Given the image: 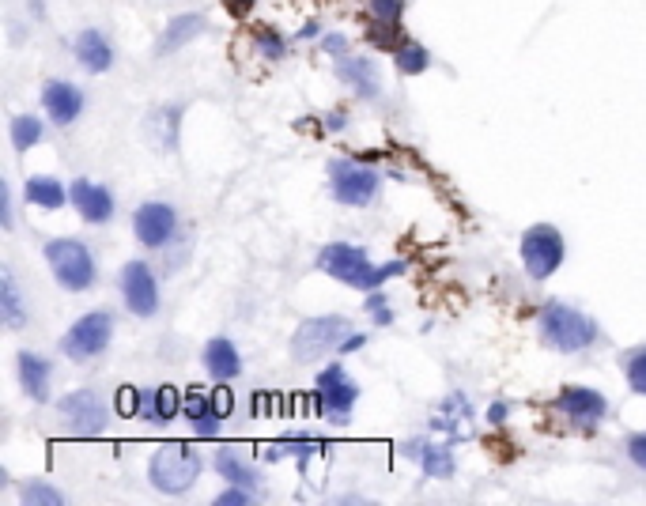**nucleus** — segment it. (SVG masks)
Wrapping results in <instances>:
<instances>
[{
  "label": "nucleus",
  "mask_w": 646,
  "mask_h": 506,
  "mask_svg": "<svg viewBox=\"0 0 646 506\" xmlns=\"http://www.w3.org/2000/svg\"><path fill=\"white\" fill-rule=\"evenodd\" d=\"M152 484L163 495H182L197 484V476H201V457L193 454V446L186 442H167V446H159L152 457Z\"/></svg>",
  "instance_id": "3"
},
{
  "label": "nucleus",
  "mask_w": 646,
  "mask_h": 506,
  "mask_svg": "<svg viewBox=\"0 0 646 506\" xmlns=\"http://www.w3.org/2000/svg\"><path fill=\"white\" fill-rule=\"evenodd\" d=\"M42 106H46L53 125H72L84 110V91L76 84H65V80H53L42 91Z\"/></svg>",
  "instance_id": "15"
},
{
  "label": "nucleus",
  "mask_w": 646,
  "mask_h": 506,
  "mask_svg": "<svg viewBox=\"0 0 646 506\" xmlns=\"http://www.w3.org/2000/svg\"><path fill=\"white\" fill-rule=\"evenodd\" d=\"M318 269H322L325 276H337L340 284L359 287V291H374V287L386 284L390 276H405L408 265H405V261H390V265L374 269L371 257L359 250V246L333 242V246H325V250L318 253Z\"/></svg>",
  "instance_id": "1"
},
{
  "label": "nucleus",
  "mask_w": 646,
  "mask_h": 506,
  "mask_svg": "<svg viewBox=\"0 0 646 506\" xmlns=\"http://www.w3.org/2000/svg\"><path fill=\"white\" fill-rule=\"evenodd\" d=\"M348 333H352V329H348V318L303 321V325L295 329V337H291V359H295V363H314V359L329 355L333 348H340Z\"/></svg>",
  "instance_id": "5"
},
{
  "label": "nucleus",
  "mask_w": 646,
  "mask_h": 506,
  "mask_svg": "<svg viewBox=\"0 0 646 506\" xmlns=\"http://www.w3.org/2000/svg\"><path fill=\"white\" fill-rule=\"evenodd\" d=\"M121 295H125V306L136 318H152L159 310V284H155L152 269L144 261H129L121 269Z\"/></svg>",
  "instance_id": "11"
},
{
  "label": "nucleus",
  "mask_w": 646,
  "mask_h": 506,
  "mask_svg": "<svg viewBox=\"0 0 646 506\" xmlns=\"http://www.w3.org/2000/svg\"><path fill=\"white\" fill-rule=\"evenodd\" d=\"M216 473L231 484V488H246V491H254L257 484H261V476H257V469L254 465H246V461H238L235 454H220L216 457Z\"/></svg>",
  "instance_id": "25"
},
{
  "label": "nucleus",
  "mask_w": 646,
  "mask_h": 506,
  "mask_svg": "<svg viewBox=\"0 0 646 506\" xmlns=\"http://www.w3.org/2000/svg\"><path fill=\"white\" fill-rule=\"evenodd\" d=\"M68 201L76 204V212H80L87 223H106L114 216V197H110V189L99 186V182H87V178L72 182Z\"/></svg>",
  "instance_id": "14"
},
{
  "label": "nucleus",
  "mask_w": 646,
  "mask_h": 506,
  "mask_svg": "<svg viewBox=\"0 0 646 506\" xmlns=\"http://www.w3.org/2000/svg\"><path fill=\"white\" fill-rule=\"evenodd\" d=\"M216 503L220 506H246V503H254V495H250L246 488H235V491H223Z\"/></svg>",
  "instance_id": "38"
},
{
  "label": "nucleus",
  "mask_w": 646,
  "mask_h": 506,
  "mask_svg": "<svg viewBox=\"0 0 646 506\" xmlns=\"http://www.w3.org/2000/svg\"><path fill=\"white\" fill-rule=\"evenodd\" d=\"M114 408H118L121 416H136L140 412V393L136 389H118V401H114Z\"/></svg>",
  "instance_id": "36"
},
{
  "label": "nucleus",
  "mask_w": 646,
  "mask_h": 506,
  "mask_svg": "<svg viewBox=\"0 0 646 506\" xmlns=\"http://www.w3.org/2000/svg\"><path fill=\"white\" fill-rule=\"evenodd\" d=\"M367 310L374 314L378 325H386V321H390V310H386V299H382V295H371V299H367Z\"/></svg>",
  "instance_id": "39"
},
{
  "label": "nucleus",
  "mask_w": 646,
  "mask_h": 506,
  "mask_svg": "<svg viewBox=\"0 0 646 506\" xmlns=\"http://www.w3.org/2000/svg\"><path fill=\"white\" fill-rule=\"evenodd\" d=\"M110 337H114V318L102 314V310H95V314H84V318L68 329L61 348H65V355L72 363H91L95 355L106 352Z\"/></svg>",
  "instance_id": "6"
},
{
  "label": "nucleus",
  "mask_w": 646,
  "mask_h": 506,
  "mask_svg": "<svg viewBox=\"0 0 646 506\" xmlns=\"http://www.w3.org/2000/svg\"><path fill=\"white\" fill-rule=\"evenodd\" d=\"M363 340H367V337H356V333H348V337H344V344H340V352H356Z\"/></svg>",
  "instance_id": "44"
},
{
  "label": "nucleus",
  "mask_w": 646,
  "mask_h": 506,
  "mask_svg": "<svg viewBox=\"0 0 646 506\" xmlns=\"http://www.w3.org/2000/svg\"><path fill=\"white\" fill-rule=\"evenodd\" d=\"M38 140H42V121L38 118L23 114V118L12 121V148H16V152H31Z\"/></svg>",
  "instance_id": "28"
},
{
  "label": "nucleus",
  "mask_w": 646,
  "mask_h": 506,
  "mask_svg": "<svg viewBox=\"0 0 646 506\" xmlns=\"http://www.w3.org/2000/svg\"><path fill=\"white\" fill-rule=\"evenodd\" d=\"M182 412V397L174 386H159V389H144L140 393V420L148 423H170L174 416Z\"/></svg>",
  "instance_id": "17"
},
{
  "label": "nucleus",
  "mask_w": 646,
  "mask_h": 506,
  "mask_svg": "<svg viewBox=\"0 0 646 506\" xmlns=\"http://www.w3.org/2000/svg\"><path fill=\"white\" fill-rule=\"evenodd\" d=\"M19 386L31 401H50V363L34 352H19Z\"/></svg>",
  "instance_id": "18"
},
{
  "label": "nucleus",
  "mask_w": 646,
  "mask_h": 506,
  "mask_svg": "<svg viewBox=\"0 0 646 506\" xmlns=\"http://www.w3.org/2000/svg\"><path fill=\"white\" fill-rule=\"evenodd\" d=\"M254 4L257 0H223V8H227V12H231V16H250V12H254Z\"/></svg>",
  "instance_id": "41"
},
{
  "label": "nucleus",
  "mask_w": 646,
  "mask_h": 506,
  "mask_svg": "<svg viewBox=\"0 0 646 506\" xmlns=\"http://www.w3.org/2000/svg\"><path fill=\"white\" fill-rule=\"evenodd\" d=\"M563 261V235L548 223H537L522 235V265L533 280H548Z\"/></svg>",
  "instance_id": "7"
},
{
  "label": "nucleus",
  "mask_w": 646,
  "mask_h": 506,
  "mask_svg": "<svg viewBox=\"0 0 646 506\" xmlns=\"http://www.w3.org/2000/svg\"><path fill=\"white\" fill-rule=\"evenodd\" d=\"M356 401H359V386L348 378V371L340 363H333L329 371L318 374V405H322L325 420L344 423Z\"/></svg>",
  "instance_id": "9"
},
{
  "label": "nucleus",
  "mask_w": 646,
  "mask_h": 506,
  "mask_svg": "<svg viewBox=\"0 0 646 506\" xmlns=\"http://www.w3.org/2000/svg\"><path fill=\"white\" fill-rule=\"evenodd\" d=\"M473 420V408H469V401L461 397V393H454V397H446V405H442V416H435V431H446V435H465V427L461 423Z\"/></svg>",
  "instance_id": "26"
},
{
  "label": "nucleus",
  "mask_w": 646,
  "mask_h": 506,
  "mask_svg": "<svg viewBox=\"0 0 646 506\" xmlns=\"http://www.w3.org/2000/svg\"><path fill=\"white\" fill-rule=\"evenodd\" d=\"M174 121H178V106H163L159 114H152L148 118V125H155L159 133H163V148H174Z\"/></svg>",
  "instance_id": "32"
},
{
  "label": "nucleus",
  "mask_w": 646,
  "mask_h": 506,
  "mask_svg": "<svg viewBox=\"0 0 646 506\" xmlns=\"http://www.w3.org/2000/svg\"><path fill=\"white\" fill-rule=\"evenodd\" d=\"M628 457L639 465V469H646V435H631V439H628Z\"/></svg>",
  "instance_id": "37"
},
{
  "label": "nucleus",
  "mask_w": 646,
  "mask_h": 506,
  "mask_svg": "<svg viewBox=\"0 0 646 506\" xmlns=\"http://www.w3.org/2000/svg\"><path fill=\"white\" fill-rule=\"evenodd\" d=\"M329 182H333V201L348 208H367L378 197V174L348 159L329 163Z\"/></svg>",
  "instance_id": "8"
},
{
  "label": "nucleus",
  "mask_w": 646,
  "mask_h": 506,
  "mask_svg": "<svg viewBox=\"0 0 646 506\" xmlns=\"http://www.w3.org/2000/svg\"><path fill=\"white\" fill-rule=\"evenodd\" d=\"M371 42L386 46V50H401V46H405V38H401V27H397V23H386V19H378V23L371 27Z\"/></svg>",
  "instance_id": "31"
},
{
  "label": "nucleus",
  "mask_w": 646,
  "mask_h": 506,
  "mask_svg": "<svg viewBox=\"0 0 646 506\" xmlns=\"http://www.w3.org/2000/svg\"><path fill=\"white\" fill-rule=\"evenodd\" d=\"M27 201L38 204V208H50V212H57V208H65L68 193H65V186H61L57 178L38 174V178H27Z\"/></svg>",
  "instance_id": "24"
},
{
  "label": "nucleus",
  "mask_w": 646,
  "mask_h": 506,
  "mask_svg": "<svg viewBox=\"0 0 646 506\" xmlns=\"http://www.w3.org/2000/svg\"><path fill=\"white\" fill-rule=\"evenodd\" d=\"M257 50H261L265 61H280L284 57V38L265 27V31H257Z\"/></svg>",
  "instance_id": "33"
},
{
  "label": "nucleus",
  "mask_w": 646,
  "mask_h": 506,
  "mask_svg": "<svg viewBox=\"0 0 646 506\" xmlns=\"http://www.w3.org/2000/svg\"><path fill=\"white\" fill-rule=\"evenodd\" d=\"M488 420H492L495 427H499V423L507 420V405H503V401H499V405H492V412H488Z\"/></svg>",
  "instance_id": "43"
},
{
  "label": "nucleus",
  "mask_w": 646,
  "mask_h": 506,
  "mask_svg": "<svg viewBox=\"0 0 646 506\" xmlns=\"http://www.w3.org/2000/svg\"><path fill=\"white\" fill-rule=\"evenodd\" d=\"M72 50H76L80 68H84V72H95V76L114 65V50H110V42H106L99 31H80Z\"/></svg>",
  "instance_id": "19"
},
{
  "label": "nucleus",
  "mask_w": 646,
  "mask_h": 506,
  "mask_svg": "<svg viewBox=\"0 0 646 506\" xmlns=\"http://www.w3.org/2000/svg\"><path fill=\"white\" fill-rule=\"evenodd\" d=\"M322 46H325V53H344V50H348V42H344L340 34H329Z\"/></svg>",
  "instance_id": "42"
},
{
  "label": "nucleus",
  "mask_w": 646,
  "mask_h": 506,
  "mask_svg": "<svg viewBox=\"0 0 646 506\" xmlns=\"http://www.w3.org/2000/svg\"><path fill=\"white\" fill-rule=\"evenodd\" d=\"M397 72L401 76H416V72H427V65H431V53L424 50V46H416V42H405L401 50H397Z\"/></svg>",
  "instance_id": "27"
},
{
  "label": "nucleus",
  "mask_w": 646,
  "mask_h": 506,
  "mask_svg": "<svg viewBox=\"0 0 646 506\" xmlns=\"http://www.w3.org/2000/svg\"><path fill=\"white\" fill-rule=\"evenodd\" d=\"M182 412L189 416V423L197 427V435L201 439H216L220 435V412H216V405H212V397H204V393H189L186 405H182Z\"/></svg>",
  "instance_id": "22"
},
{
  "label": "nucleus",
  "mask_w": 646,
  "mask_h": 506,
  "mask_svg": "<svg viewBox=\"0 0 646 506\" xmlns=\"http://www.w3.org/2000/svg\"><path fill=\"white\" fill-rule=\"evenodd\" d=\"M46 261L53 269V280L68 291H87L95 284V257L84 242L76 238H53L46 242Z\"/></svg>",
  "instance_id": "4"
},
{
  "label": "nucleus",
  "mask_w": 646,
  "mask_h": 506,
  "mask_svg": "<svg viewBox=\"0 0 646 506\" xmlns=\"http://www.w3.org/2000/svg\"><path fill=\"white\" fill-rule=\"evenodd\" d=\"M204 371L212 378H235L242 371V359H238V348L227 337H212L204 344Z\"/></svg>",
  "instance_id": "21"
},
{
  "label": "nucleus",
  "mask_w": 646,
  "mask_h": 506,
  "mask_svg": "<svg viewBox=\"0 0 646 506\" xmlns=\"http://www.w3.org/2000/svg\"><path fill=\"white\" fill-rule=\"evenodd\" d=\"M4 321L12 325V329H19L23 325V299H19V287H16V276L12 272H4Z\"/></svg>",
  "instance_id": "29"
},
{
  "label": "nucleus",
  "mask_w": 646,
  "mask_h": 506,
  "mask_svg": "<svg viewBox=\"0 0 646 506\" xmlns=\"http://www.w3.org/2000/svg\"><path fill=\"white\" fill-rule=\"evenodd\" d=\"M61 416H65V423L76 435H102V427H106V405L99 401V393H91V389L68 393L65 401H61Z\"/></svg>",
  "instance_id": "13"
},
{
  "label": "nucleus",
  "mask_w": 646,
  "mask_h": 506,
  "mask_svg": "<svg viewBox=\"0 0 646 506\" xmlns=\"http://www.w3.org/2000/svg\"><path fill=\"white\" fill-rule=\"evenodd\" d=\"M201 31H204V16H197V12H186V16L170 19V27L163 31V38H159V46H155V50H159V53L178 50V46L193 42Z\"/></svg>",
  "instance_id": "23"
},
{
  "label": "nucleus",
  "mask_w": 646,
  "mask_h": 506,
  "mask_svg": "<svg viewBox=\"0 0 646 506\" xmlns=\"http://www.w3.org/2000/svg\"><path fill=\"white\" fill-rule=\"evenodd\" d=\"M401 454H408L420 469H424L427 476H439V480H446V476H454V457H450V450H442V446H435V442H420L412 439L401 446Z\"/></svg>",
  "instance_id": "20"
},
{
  "label": "nucleus",
  "mask_w": 646,
  "mask_h": 506,
  "mask_svg": "<svg viewBox=\"0 0 646 506\" xmlns=\"http://www.w3.org/2000/svg\"><path fill=\"white\" fill-rule=\"evenodd\" d=\"M556 412H560L567 423L582 427V431H594L597 423L609 416V401H605L597 389L571 386V389H563L560 397H556Z\"/></svg>",
  "instance_id": "10"
},
{
  "label": "nucleus",
  "mask_w": 646,
  "mask_h": 506,
  "mask_svg": "<svg viewBox=\"0 0 646 506\" xmlns=\"http://www.w3.org/2000/svg\"><path fill=\"white\" fill-rule=\"evenodd\" d=\"M212 405H216V412H220V416H227V412L235 408V397H231V389H216V393H212Z\"/></svg>",
  "instance_id": "40"
},
{
  "label": "nucleus",
  "mask_w": 646,
  "mask_h": 506,
  "mask_svg": "<svg viewBox=\"0 0 646 506\" xmlns=\"http://www.w3.org/2000/svg\"><path fill=\"white\" fill-rule=\"evenodd\" d=\"M23 503L57 506V503H65V499H61V491H53L50 484H42V480H38V484H27V488H23Z\"/></svg>",
  "instance_id": "34"
},
{
  "label": "nucleus",
  "mask_w": 646,
  "mask_h": 506,
  "mask_svg": "<svg viewBox=\"0 0 646 506\" xmlns=\"http://www.w3.org/2000/svg\"><path fill=\"white\" fill-rule=\"evenodd\" d=\"M405 12V0H371V16L386 19V23H397Z\"/></svg>",
  "instance_id": "35"
},
{
  "label": "nucleus",
  "mask_w": 646,
  "mask_h": 506,
  "mask_svg": "<svg viewBox=\"0 0 646 506\" xmlns=\"http://www.w3.org/2000/svg\"><path fill=\"white\" fill-rule=\"evenodd\" d=\"M337 80L340 84H348L356 95H363V99H378V91H382L378 68H374L367 57H344L337 65Z\"/></svg>",
  "instance_id": "16"
},
{
  "label": "nucleus",
  "mask_w": 646,
  "mask_h": 506,
  "mask_svg": "<svg viewBox=\"0 0 646 506\" xmlns=\"http://www.w3.org/2000/svg\"><path fill=\"white\" fill-rule=\"evenodd\" d=\"M541 337L556 352H586L597 340V325L590 314H582L567 303H548L541 310Z\"/></svg>",
  "instance_id": "2"
},
{
  "label": "nucleus",
  "mask_w": 646,
  "mask_h": 506,
  "mask_svg": "<svg viewBox=\"0 0 646 506\" xmlns=\"http://www.w3.org/2000/svg\"><path fill=\"white\" fill-rule=\"evenodd\" d=\"M133 231H136V242H140V246L159 250V246L170 242L174 231H178V212L163 201L140 204V208H136V216H133Z\"/></svg>",
  "instance_id": "12"
},
{
  "label": "nucleus",
  "mask_w": 646,
  "mask_h": 506,
  "mask_svg": "<svg viewBox=\"0 0 646 506\" xmlns=\"http://www.w3.org/2000/svg\"><path fill=\"white\" fill-rule=\"evenodd\" d=\"M624 374H628V386L646 397V348H635V352L624 355Z\"/></svg>",
  "instance_id": "30"
}]
</instances>
